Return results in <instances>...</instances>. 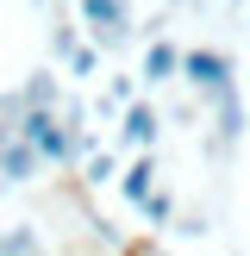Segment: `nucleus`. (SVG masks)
<instances>
[{
  "mask_svg": "<svg viewBox=\"0 0 250 256\" xmlns=\"http://www.w3.org/2000/svg\"><path fill=\"white\" fill-rule=\"evenodd\" d=\"M119 182V150H88L82 156V188H106Z\"/></svg>",
  "mask_w": 250,
  "mask_h": 256,
  "instance_id": "nucleus-10",
  "label": "nucleus"
},
{
  "mask_svg": "<svg viewBox=\"0 0 250 256\" xmlns=\"http://www.w3.org/2000/svg\"><path fill=\"white\" fill-rule=\"evenodd\" d=\"M132 100H144V94H138V82H132V75H112V82L100 88V100H94V112H100V119H119V112L132 106Z\"/></svg>",
  "mask_w": 250,
  "mask_h": 256,
  "instance_id": "nucleus-9",
  "label": "nucleus"
},
{
  "mask_svg": "<svg viewBox=\"0 0 250 256\" xmlns=\"http://www.w3.org/2000/svg\"><path fill=\"white\" fill-rule=\"evenodd\" d=\"M175 75H182V50H175L169 38H150L144 62H138V82H144V88H169Z\"/></svg>",
  "mask_w": 250,
  "mask_h": 256,
  "instance_id": "nucleus-5",
  "label": "nucleus"
},
{
  "mask_svg": "<svg viewBox=\"0 0 250 256\" xmlns=\"http://www.w3.org/2000/svg\"><path fill=\"white\" fill-rule=\"evenodd\" d=\"M244 6H250V0H225V12H244Z\"/></svg>",
  "mask_w": 250,
  "mask_h": 256,
  "instance_id": "nucleus-16",
  "label": "nucleus"
},
{
  "mask_svg": "<svg viewBox=\"0 0 250 256\" xmlns=\"http://www.w3.org/2000/svg\"><path fill=\"white\" fill-rule=\"evenodd\" d=\"M162 138V112L150 106V100H132V106L119 112V150H132V156H150Z\"/></svg>",
  "mask_w": 250,
  "mask_h": 256,
  "instance_id": "nucleus-3",
  "label": "nucleus"
},
{
  "mask_svg": "<svg viewBox=\"0 0 250 256\" xmlns=\"http://www.w3.org/2000/svg\"><path fill=\"white\" fill-rule=\"evenodd\" d=\"M238 138H244V94H238V88H232V94H225V100H212V156H225V144H232L238 150Z\"/></svg>",
  "mask_w": 250,
  "mask_h": 256,
  "instance_id": "nucleus-4",
  "label": "nucleus"
},
{
  "mask_svg": "<svg viewBox=\"0 0 250 256\" xmlns=\"http://www.w3.org/2000/svg\"><path fill=\"white\" fill-rule=\"evenodd\" d=\"M132 256H162V244H138V250H132Z\"/></svg>",
  "mask_w": 250,
  "mask_h": 256,
  "instance_id": "nucleus-15",
  "label": "nucleus"
},
{
  "mask_svg": "<svg viewBox=\"0 0 250 256\" xmlns=\"http://www.w3.org/2000/svg\"><path fill=\"white\" fill-rule=\"evenodd\" d=\"M38 169H44V156H38L25 138H6V144H0V188H25V182H38Z\"/></svg>",
  "mask_w": 250,
  "mask_h": 256,
  "instance_id": "nucleus-6",
  "label": "nucleus"
},
{
  "mask_svg": "<svg viewBox=\"0 0 250 256\" xmlns=\"http://www.w3.org/2000/svg\"><path fill=\"white\" fill-rule=\"evenodd\" d=\"M88 25V44L94 50H119L132 38V0H75Z\"/></svg>",
  "mask_w": 250,
  "mask_h": 256,
  "instance_id": "nucleus-2",
  "label": "nucleus"
},
{
  "mask_svg": "<svg viewBox=\"0 0 250 256\" xmlns=\"http://www.w3.org/2000/svg\"><path fill=\"white\" fill-rule=\"evenodd\" d=\"M19 100H25L32 112H56L69 94H62V75H56V69H32V75L19 82Z\"/></svg>",
  "mask_w": 250,
  "mask_h": 256,
  "instance_id": "nucleus-7",
  "label": "nucleus"
},
{
  "mask_svg": "<svg viewBox=\"0 0 250 256\" xmlns=\"http://www.w3.org/2000/svg\"><path fill=\"white\" fill-rule=\"evenodd\" d=\"M62 75H69V82H94V75H100V50L82 38V44H75L69 56H62Z\"/></svg>",
  "mask_w": 250,
  "mask_h": 256,
  "instance_id": "nucleus-11",
  "label": "nucleus"
},
{
  "mask_svg": "<svg viewBox=\"0 0 250 256\" xmlns=\"http://www.w3.org/2000/svg\"><path fill=\"white\" fill-rule=\"evenodd\" d=\"M119 194H125V206H144L150 194H156V156H132L119 169Z\"/></svg>",
  "mask_w": 250,
  "mask_h": 256,
  "instance_id": "nucleus-8",
  "label": "nucleus"
},
{
  "mask_svg": "<svg viewBox=\"0 0 250 256\" xmlns=\"http://www.w3.org/2000/svg\"><path fill=\"white\" fill-rule=\"evenodd\" d=\"M0 256H44V244H38L32 225H6L0 232Z\"/></svg>",
  "mask_w": 250,
  "mask_h": 256,
  "instance_id": "nucleus-12",
  "label": "nucleus"
},
{
  "mask_svg": "<svg viewBox=\"0 0 250 256\" xmlns=\"http://www.w3.org/2000/svg\"><path fill=\"white\" fill-rule=\"evenodd\" d=\"M182 75H188V88H194V94H206V100H225V94L238 88V62L225 56V50H212V44L182 50Z\"/></svg>",
  "mask_w": 250,
  "mask_h": 256,
  "instance_id": "nucleus-1",
  "label": "nucleus"
},
{
  "mask_svg": "<svg viewBox=\"0 0 250 256\" xmlns=\"http://www.w3.org/2000/svg\"><path fill=\"white\" fill-rule=\"evenodd\" d=\"M232 256H238V250H232Z\"/></svg>",
  "mask_w": 250,
  "mask_h": 256,
  "instance_id": "nucleus-18",
  "label": "nucleus"
},
{
  "mask_svg": "<svg viewBox=\"0 0 250 256\" xmlns=\"http://www.w3.org/2000/svg\"><path fill=\"white\" fill-rule=\"evenodd\" d=\"M169 6H188V0H169Z\"/></svg>",
  "mask_w": 250,
  "mask_h": 256,
  "instance_id": "nucleus-17",
  "label": "nucleus"
},
{
  "mask_svg": "<svg viewBox=\"0 0 250 256\" xmlns=\"http://www.w3.org/2000/svg\"><path fill=\"white\" fill-rule=\"evenodd\" d=\"M138 212H144L150 225H169V219H175V200H169V194H162V188H156V194H150V200H144V206H138Z\"/></svg>",
  "mask_w": 250,
  "mask_h": 256,
  "instance_id": "nucleus-14",
  "label": "nucleus"
},
{
  "mask_svg": "<svg viewBox=\"0 0 250 256\" xmlns=\"http://www.w3.org/2000/svg\"><path fill=\"white\" fill-rule=\"evenodd\" d=\"M75 44H82V38H75V25H69V19H56V25H50V56H56V62L69 56Z\"/></svg>",
  "mask_w": 250,
  "mask_h": 256,
  "instance_id": "nucleus-13",
  "label": "nucleus"
}]
</instances>
